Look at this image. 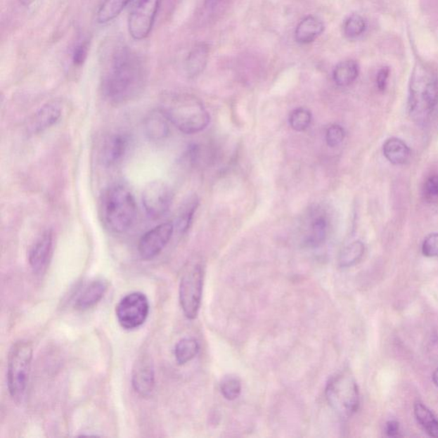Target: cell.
Listing matches in <instances>:
<instances>
[{
    "instance_id": "obj_2",
    "label": "cell",
    "mask_w": 438,
    "mask_h": 438,
    "mask_svg": "<svg viewBox=\"0 0 438 438\" xmlns=\"http://www.w3.org/2000/svg\"><path fill=\"white\" fill-rule=\"evenodd\" d=\"M160 109L171 124L187 135L203 131L210 124V115L202 102L191 94H169L162 101Z\"/></svg>"
},
{
    "instance_id": "obj_7",
    "label": "cell",
    "mask_w": 438,
    "mask_h": 438,
    "mask_svg": "<svg viewBox=\"0 0 438 438\" xmlns=\"http://www.w3.org/2000/svg\"><path fill=\"white\" fill-rule=\"evenodd\" d=\"M326 396L331 408L342 418L352 416L360 405L358 385L348 373H339L331 378L327 382Z\"/></svg>"
},
{
    "instance_id": "obj_27",
    "label": "cell",
    "mask_w": 438,
    "mask_h": 438,
    "mask_svg": "<svg viewBox=\"0 0 438 438\" xmlns=\"http://www.w3.org/2000/svg\"><path fill=\"white\" fill-rule=\"evenodd\" d=\"M414 414L429 436L438 438V420L433 413L420 402L414 405Z\"/></svg>"
},
{
    "instance_id": "obj_25",
    "label": "cell",
    "mask_w": 438,
    "mask_h": 438,
    "mask_svg": "<svg viewBox=\"0 0 438 438\" xmlns=\"http://www.w3.org/2000/svg\"><path fill=\"white\" fill-rule=\"evenodd\" d=\"M200 351L199 342L195 338L186 337L181 339L175 347V358L177 364H187L197 356Z\"/></svg>"
},
{
    "instance_id": "obj_29",
    "label": "cell",
    "mask_w": 438,
    "mask_h": 438,
    "mask_svg": "<svg viewBox=\"0 0 438 438\" xmlns=\"http://www.w3.org/2000/svg\"><path fill=\"white\" fill-rule=\"evenodd\" d=\"M366 30V22L360 15H352L346 20L343 26V32L350 39L361 37Z\"/></svg>"
},
{
    "instance_id": "obj_3",
    "label": "cell",
    "mask_w": 438,
    "mask_h": 438,
    "mask_svg": "<svg viewBox=\"0 0 438 438\" xmlns=\"http://www.w3.org/2000/svg\"><path fill=\"white\" fill-rule=\"evenodd\" d=\"M438 103V77L429 66L418 63L413 70L409 84L410 117L424 124Z\"/></svg>"
},
{
    "instance_id": "obj_22",
    "label": "cell",
    "mask_w": 438,
    "mask_h": 438,
    "mask_svg": "<svg viewBox=\"0 0 438 438\" xmlns=\"http://www.w3.org/2000/svg\"><path fill=\"white\" fill-rule=\"evenodd\" d=\"M329 223L325 215H318L311 219L309 231H307L305 243L311 247H317L326 239Z\"/></svg>"
},
{
    "instance_id": "obj_12",
    "label": "cell",
    "mask_w": 438,
    "mask_h": 438,
    "mask_svg": "<svg viewBox=\"0 0 438 438\" xmlns=\"http://www.w3.org/2000/svg\"><path fill=\"white\" fill-rule=\"evenodd\" d=\"M131 382L134 390L141 397H150L155 392V365L149 355H141L136 361L133 366Z\"/></svg>"
},
{
    "instance_id": "obj_16",
    "label": "cell",
    "mask_w": 438,
    "mask_h": 438,
    "mask_svg": "<svg viewBox=\"0 0 438 438\" xmlns=\"http://www.w3.org/2000/svg\"><path fill=\"white\" fill-rule=\"evenodd\" d=\"M109 289V282L103 278H97L89 283L78 295L75 302V309L86 311L96 307L103 299Z\"/></svg>"
},
{
    "instance_id": "obj_10",
    "label": "cell",
    "mask_w": 438,
    "mask_h": 438,
    "mask_svg": "<svg viewBox=\"0 0 438 438\" xmlns=\"http://www.w3.org/2000/svg\"><path fill=\"white\" fill-rule=\"evenodd\" d=\"M172 200L171 188L160 180L150 181L142 191V205L146 213L152 219H160L167 214Z\"/></svg>"
},
{
    "instance_id": "obj_19",
    "label": "cell",
    "mask_w": 438,
    "mask_h": 438,
    "mask_svg": "<svg viewBox=\"0 0 438 438\" xmlns=\"http://www.w3.org/2000/svg\"><path fill=\"white\" fill-rule=\"evenodd\" d=\"M209 49L206 44L196 45L185 60V72L188 77H196L203 72L207 65Z\"/></svg>"
},
{
    "instance_id": "obj_37",
    "label": "cell",
    "mask_w": 438,
    "mask_h": 438,
    "mask_svg": "<svg viewBox=\"0 0 438 438\" xmlns=\"http://www.w3.org/2000/svg\"><path fill=\"white\" fill-rule=\"evenodd\" d=\"M223 0H206V6L209 10L214 9Z\"/></svg>"
},
{
    "instance_id": "obj_4",
    "label": "cell",
    "mask_w": 438,
    "mask_h": 438,
    "mask_svg": "<svg viewBox=\"0 0 438 438\" xmlns=\"http://www.w3.org/2000/svg\"><path fill=\"white\" fill-rule=\"evenodd\" d=\"M102 222L110 232L122 234L135 222L137 207L135 197L127 187L114 184L102 195L101 202Z\"/></svg>"
},
{
    "instance_id": "obj_8",
    "label": "cell",
    "mask_w": 438,
    "mask_h": 438,
    "mask_svg": "<svg viewBox=\"0 0 438 438\" xmlns=\"http://www.w3.org/2000/svg\"><path fill=\"white\" fill-rule=\"evenodd\" d=\"M150 311V304L145 294L141 292L125 295L116 307L118 323L125 330L140 328L147 321Z\"/></svg>"
},
{
    "instance_id": "obj_15",
    "label": "cell",
    "mask_w": 438,
    "mask_h": 438,
    "mask_svg": "<svg viewBox=\"0 0 438 438\" xmlns=\"http://www.w3.org/2000/svg\"><path fill=\"white\" fill-rule=\"evenodd\" d=\"M62 116V108L58 102H49L39 108L30 118L27 129L32 134L45 131L56 124Z\"/></svg>"
},
{
    "instance_id": "obj_32",
    "label": "cell",
    "mask_w": 438,
    "mask_h": 438,
    "mask_svg": "<svg viewBox=\"0 0 438 438\" xmlns=\"http://www.w3.org/2000/svg\"><path fill=\"white\" fill-rule=\"evenodd\" d=\"M345 138V130L339 124L330 125L326 130V141L330 148L338 147Z\"/></svg>"
},
{
    "instance_id": "obj_5",
    "label": "cell",
    "mask_w": 438,
    "mask_h": 438,
    "mask_svg": "<svg viewBox=\"0 0 438 438\" xmlns=\"http://www.w3.org/2000/svg\"><path fill=\"white\" fill-rule=\"evenodd\" d=\"M33 354V343L25 339L14 342L11 347L7 361V386L15 401H22L25 397Z\"/></svg>"
},
{
    "instance_id": "obj_35",
    "label": "cell",
    "mask_w": 438,
    "mask_h": 438,
    "mask_svg": "<svg viewBox=\"0 0 438 438\" xmlns=\"http://www.w3.org/2000/svg\"><path fill=\"white\" fill-rule=\"evenodd\" d=\"M389 77V69L388 67H384L378 71L377 76V86L378 89L380 91H385L386 89L387 84H388V80Z\"/></svg>"
},
{
    "instance_id": "obj_6",
    "label": "cell",
    "mask_w": 438,
    "mask_h": 438,
    "mask_svg": "<svg viewBox=\"0 0 438 438\" xmlns=\"http://www.w3.org/2000/svg\"><path fill=\"white\" fill-rule=\"evenodd\" d=\"M205 266L198 256L189 259L181 271L179 301L186 318L193 321L198 316L202 299Z\"/></svg>"
},
{
    "instance_id": "obj_20",
    "label": "cell",
    "mask_w": 438,
    "mask_h": 438,
    "mask_svg": "<svg viewBox=\"0 0 438 438\" xmlns=\"http://www.w3.org/2000/svg\"><path fill=\"white\" fill-rule=\"evenodd\" d=\"M382 153L390 163L397 165L408 163L411 157V150L408 146L404 141L394 137L385 142Z\"/></svg>"
},
{
    "instance_id": "obj_34",
    "label": "cell",
    "mask_w": 438,
    "mask_h": 438,
    "mask_svg": "<svg viewBox=\"0 0 438 438\" xmlns=\"http://www.w3.org/2000/svg\"><path fill=\"white\" fill-rule=\"evenodd\" d=\"M89 44L88 41H84L75 47L72 55V62L76 66H81L84 64L86 57H88Z\"/></svg>"
},
{
    "instance_id": "obj_21",
    "label": "cell",
    "mask_w": 438,
    "mask_h": 438,
    "mask_svg": "<svg viewBox=\"0 0 438 438\" xmlns=\"http://www.w3.org/2000/svg\"><path fill=\"white\" fill-rule=\"evenodd\" d=\"M199 206L198 197L196 195L189 196L184 202L181 204L177 214L176 227L180 234L183 235L187 233L191 227L193 217H195L197 208Z\"/></svg>"
},
{
    "instance_id": "obj_9",
    "label": "cell",
    "mask_w": 438,
    "mask_h": 438,
    "mask_svg": "<svg viewBox=\"0 0 438 438\" xmlns=\"http://www.w3.org/2000/svg\"><path fill=\"white\" fill-rule=\"evenodd\" d=\"M161 0H138L129 15V34L136 41H142L151 33Z\"/></svg>"
},
{
    "instance_id": "obj_33",
    "label": "cell",
    "mask_w": 438,
    "mask_h": 438,
    "mask_svg": "<svg viewBox=\"0 0 438 438\" xmlns=\"http://www.w3.org/2000/svg\"><path fill=\"white\" fill-rule=\"evenodd\" d=\"M422 252L426 257H438V233L426 236L422 244Z\"/></svg>"
},
{
    "instance_id": "obj_36",
    "label": "cell",
    "mask_w": 438,
    "mask_h": 438,
    "mask_svg": "<svg viewBox=\"0 0 438 438\" xmlns=\"http://www.w3.org/2000/svg\"><path fill=\"white\" fill-rule=\"evenodd\" d=\"M386 432L387 435L389 437L397 436L398 432H399V424L397 421L388 422L386 425Z\"/></svg>"
},
{
    "instance_id": "obj_18",
    "label": "cell",
    "mask_w": 438,
    "mask_h": 438,
    "mask_svg": "<svg viewBox=\"0 0 438 438\" xmlns=\"http://www.w3.org/2000/svg\"><path fill=\"white\" fill-rule=\"evenodd\" d=\"M325 30V25L321 19L309 15L302 20L295 30V37L299 44H310L321 37Z\"/></svg>"
},
{
    "instance_id": "obj_28",
    "label": "cell",
    "mask_w": 438,
    "mask_h": 438,
    "mask_svg": "<svg viewBox=\"0 0 438 438\" xmlns=\"http://www.w3.org/2000/svg\"><path fill=\"white\" fill-rule=\"evenodd\" d=\"M311 120L313 117H311L310 110L301 108L292 110L289 123L290 127L295 131L302 132L310 127Z\"/></svg>"
},
{
    "instance_id": "obj_30",
    "label": "cell",
    "mask_w": 438,
    "mask_h": 438,
    "mask_svg": "<svg viewBox=\"0 0 438 438\" xmlns=\"http://www.w3.org/2000/svg\"><path fill=\"white\" fill-rule=\"evenodd\" d=\"M220 390L226 399L234 401L242 392V382L238 378L227 376L221 382Z\"/></svg>"
},
{
    "instance_id": "obj_26",
    "label": "cell",
    "mask_w": 438,
    "mask_h": 438,
    "mask_svg": "<svg viewBox=\"0 0 438 438\" xmlns=\"http://www.w3.org/2000/svg\"><path fill=\"white\" fill-rule=\"evenodd\" d=\"M365 245L361 240H355L349 245L343 248L339 255L338 264L342 268L354 266L360 262L365 254Z\"/></svg>"
},
{
    "instance_id": "obj_24",
    "label": "cell",
    "mask_w": 438,
    "mask_h": 438,
    "mask_svg": "<svg viewBox=\"0 0 438 438\" xmlns=\"http://www.w3.org/2000/svg\"><path fill=\"white\" fill-rule=\"evenodd\" d=\"M130 0H104L96 13V20L101 25L113 21L120 15Z\"/></svg>"
},
{
    "instance_id": "obj_39",
    "label": "cell",
    "mask_w": 438,
    "mask_h": 438,
    "mask_svg": "<svg viewBox=\"0 0 438 438\" xmlns=\"http://www.w3.org/2000/svg\"><path fill=\"white\" fill-rule=\"evenodd\" d=\"M34 1V0H20V2H21L23 6H30V4Z\"/></svg>"
},
{
    "instance_id": "obj_38",
    "label": "cell",
    "mask_w": 438,
    "mask_h": 438,
    "mask_svg": "<svg viewBox=\"0 0 438 438\" xmlns=\"http://www.w3.org/2000/svg\"><path fill=\"white\" fill-rule=\"evenodd\" d=\"M432 380L434 384H435L438 387V368L435 371V372H434Z\"/></svg>"
},
{
    "instance_id": "obj_11",
    "label": "cell",
    "mask_w": 438,
    "mask_h": 438,
    "mask_svg": "<svg viewBox=\"0 0 438 438\" xmlns=\"http://www.w3.org/2000/svg\"><path fill=\"white\" fill-rule=\"evenodd\" d=\"M174 228V224L172 222H165L142 236L138 244V252L141 259L150 260L157 257L171 240Z\"/></svg>"
},
{
    "instance_id": "obj_17",
    "label": "cell",
    "mask_w": 438,
    "mask_h": 438,
    "mask_svg": "<svg viewBox=\"0 0 438 438\" xmlns=\"http://www.w3.org/2000/svg\"><path fill=\"white\" fill-rule=\"evenodd\" d=\"M171 122L161 109L153 110L145 118L144 129L146 135L150 140L162 141L165 139L169 134Z\"/></svg>"
},
{
    "instance_id": "obj_31",
    "label": "cell",
    "mask_w": 438,
    "mask_h": 438,
    "mask_svg": "<svg viewBox=\"0 0 438 438\" xmlns=\"http://www.w3.org/2000/svg\"><path fill=\"white\" fill-rule=\"evenodd\" d=\"M422 196L425 202L429 204L438 203V175H433L425 180Z\"/></svg>"
},
{
    "instance_id": "obj_23",
    "label": "cell",
    "mask_w": 438,
    "mask_h": 438,
    "mask_svg": "<svg viewBox=\"0 0 438 438\" xmlns=\"http://www.w3.org/2000/svg\"><path fill=\"white\" fill-rule=\"evenodd\" d=\"M360 74V67L354 60H345L335 67L333 79L339 86H348L355 82Z\"/></svg>"
},
{
    "instance_id": "obj_14",
    "label": "cell",
    "mask_w": 438,
    "mask_h": 438,
    "mask_svg": "<svg viewBox=\"0 0 438 438\" xmlns=\"http://www.w3.org/2000/svg\"><path fill=\"white\" fill-rule=\"evenodd\" d=\"M129 147L127 134L118 132L106 138L102 148V161L106 167H114L124 159Z\"/></svg>"
},
{
    "instance_id": "obj_1",
    "label": "cell",
    "mask_w": 438,
    "mask_h": 438,
    "mask_svg": "<svg viewBox=\"0 0 438 438\" xmlns=\"http://www.w3.org/2000/svg\"><path fill=\"white\" fill-rule=\"evenodd\" d=\"M147 70L141 58L127 46L117 45L105 56L102 91L112 104L134 100L144 89Z\"/></svg>"
},
{
    "instance_id": "obj_13",
    "label": "cell",
    "mask_w": 438,
    "mask_h": 438,
    "mask_svg": "<svg viewBox=\"0 0 438 438\" xmlns=\"http://www.w3.org/2000/svg\"><path fill=\"white\" fill-rule=\"evenodd\" d=\"M53 252V234L46 231L35 240L29 252V263L34 274H44L49 268Z\"/></svg>"
}]
</instances>
